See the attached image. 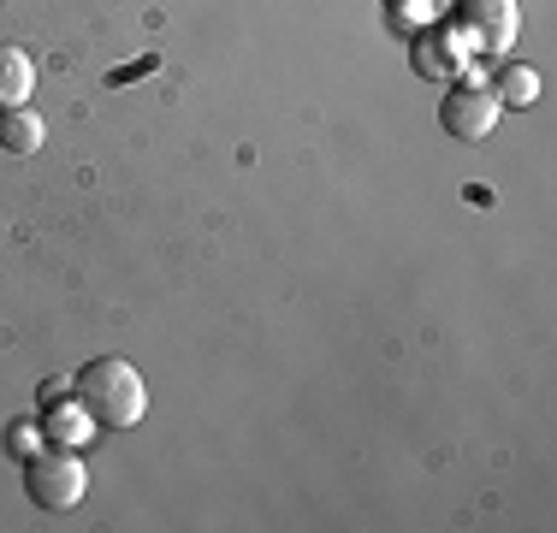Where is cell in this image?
I'll use <instances>...</instances> for the list:
<instances>
[{
	"label": "cell",
	"mask_w": 557,
	"mask_h": 533,
	"mask_svg": "<svg viewBox=\"0 0 557 533\" xmlns=\"http://www.w3.org/2000/svg\"><path fill=\"white\" fill-rule=\"evenodd\" d=\"M72 397H77V409H84L96 426H137L143 409H149V385H143V373L131 362H119V356L89 362L84 373H77Z\"/></svg>",
	"instance_id": "1"
},
{
	"label": "cell",
	"mask_w": 557,
	"mask_h": 533,
	"mask_svg": "<svg viewBox=\"0 0 557 533\" xmlns=\"http://www.w3.org/2000/svg\"><path fill=\"white\" fill-rule=\"evenodd\" d=\"M24 486H30V498L42 504V510H77V504H84V492H89V474H84V462L60 445V450L30 457Z\"/></svg>",
	"instance_id": "2"
},
{
	"label": "cell",
	"mask_w": 557,
	"mask_h": 533,
	"mask_svg": "<svg viewBox=\"0 0 557 533\" xmlns=\"http://www.w3.org/2000/svg\"><path fill=\"white\" fill-rule=\"evenodd\" d=\"M440 125H445L450 142H486V137H493V125H498V89L457 84L440 101Z\"/></svg>",
	"instance_id": "3"
},
{
	"label": "cell",
	"mask_w": 557,
	"mask_h": 533,
	"mask_svg": "<svg viewBox=\"0 0 557 533\" xmlns=\"http://www.w3.org/2000/svg\"><path fill=\"white\" fill-rule=\"evenodd\" d=\"M462 30L481 48H510L516 42V0H462Z\"/></svg>",
	"instance_id": "4"
},
{
	"label": "cell",
	"mask_w": 557,
	"mask_h": 533,
	"mask_svg": "<svg viewBox=\"0 0 557 533\" xmlns=\"http://www.w3.org/2000/svg\"><path fill=\"white\" fill-rule=\"evenodd\" d=\"M0 149L7 154H36L42 149V119L30 107H0Z\"/></svg>",
	"instance_id": "5"
},
{
	"label": "cell",
	"mask_w": 557,
	"mask_h": 533,
	"mask_svg": "<svg viewBox=\"0 0 557 533\" xmlns=\"http://www.w3.org/2000/svg\"><path fill=\"white\" fill-rule=\"evenodd\" d=\"M36 89V65L24 48H0V107H24V96Z\"/></svg>",
	"instance_id": "6"
},
{
	"label": "cell",
	"mask_w": 557,
	"mask_h": 533,
	"mask_svg": "<svg viewBox=\"0 0 557 533\" xmlns=\"http://www.w3.org/2000/svg\"><path fill=\"white\" fill-rule=\"evenodd\" d=\"M498 89H504V96H498V101H516V107H528V101H534V96H540V77H534V72H528V65H504V77H498Z\"/></svg>",
	"instance_id": "7"
},
{
	"label": "cell",
	"mask_w": 557,
	"mask_h": 533,
	"mask_svg": "<svg viewBox=\"0 0 557 533\" xmlns=\"http://www.w3.org/2000/svg\"><path fill=\"white\" fill-rule=\"evenodd\" d=\"M89 416H84V409H77V416H72V409H65V416H54V421H48V433H54L60 438V445H77V438H84L89 433V426H84Z\"/></svg>",
	"instance_id": "8"
}]
</instances>
